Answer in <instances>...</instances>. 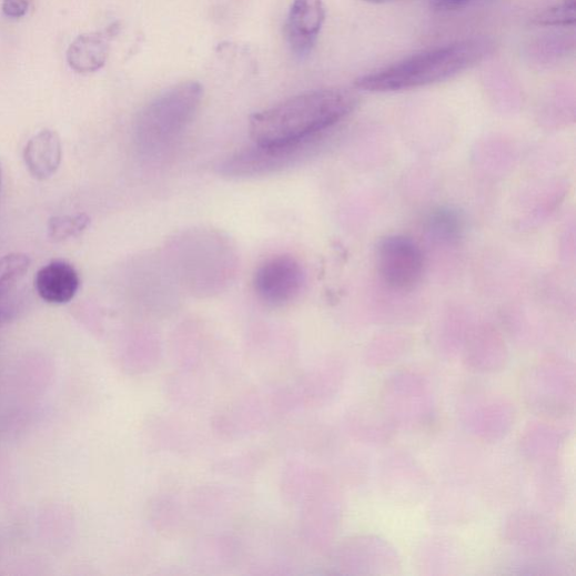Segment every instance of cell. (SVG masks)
<instances>
[{"instance_id":"13","label":"cell","mask_w":576,"mask_h":576,"mask_svg":"<svg viewBox=\"0 0 576 576\" xmlns=\"http://www.w3.org/2000/svg\"><path fill=\"white\" fill-rule=\"evenodd\" d=\"M91 225V218L85 213L59 215L48 223L49 236L54 241H64L78 236Z\"/></svg>"},{"instance_id":"7","label":"cell","mask_w":576,"mask_h":576,"mask_svg":"<svg viewBox=\"0 0 576 576\" xmlns=\"http://www.w3.org/2000/svg\"><path fill=\"white\" fill-rule=\"evenodd\" d=\"M325 20L322 0H293L284 34L292 52L307 55L314 48Z\"/></svg>"},{"instance_id":"2","label":"cell","mask_w":576,"mask_h":576,"mask_svg":"<svg viewBox=\"0 0 576 576\" xmlns=\"http://www.w3.org/2000/svg\"><path fill=\"white\" fill-rule=\"evenodd\" d=\"M495 50L486 38H474L425 51L355 80L371 93L408 91L437 84L478 64Z\"/></svg>"},{"instance_id":"16","label":"cell","mask_w":576,"mask_h":576,"mask_svg":"<svg viewBox=\"0 0 576 576\" xmlns=\"http://www.w3.org/2000/svg\"><path fill=\"white\" fill-rule=\"evenodd\" d=\"M17 313V306L13 299L0 296V326L9 323Z\"/></svg>"},{"instance_id":"4","label":"cell","mask_w":576,"mask_h":576,"mask_svg":"<svg viewBox=\"0 0 576 576\" xmlns=\"http://www.w3.org/2000/svg\"><path fill=\"white\" fill-rule=\"evenodd\" d=\"M325 135L280 144L255 143L225 159L219 174L229 179H255L280 173L314 155Z\"/></svg>"},{"instance_id":"6","label":"cell","mask_w":576,"mask_h":576,"mask_svg":"<svg viewBox=\"0 0 576 576\" xmlns=\"http://www.w3.org/2000/svg\"><path fill=\"white\" fill-rule=\"evenodd\" d=\"M305 281L304 270L294 257L274 256L257 269L254 291L266 305L284 306L301 295Z\"/></svg>"},{"instance_id":"10","label":"cell","mask_w":576,"mask_h":576,"mask_svg":"<svg viewBox=\"0 0 576 576\" xmlns=\"http://www.w3.org/2000/svg\"><path fill=\"white\" fill-rule=\"evenodd\" d=\"M117 29L113 26L107 34L89 33L78 37L67 51V61L71 69L90 73L103 68L110 52L109 38L115 34L113 31Z\"/></svg>"},{"instance_id":"14","label":"cell","mask_w":576,"mask_h":576,"mask_svg":"<svg viewBox=\"0 0 576 576\" xmlns=\"http://www.w3.org/2000/svg\"><path fill=\"white\" fill-rule=\"evenodd\" d=\"M534 23L543 27H566L575 23V0H560L556 6L540 12Z\"/></svg>"},{"instance_id":"3","label":"cell","mask_w":576,"mask_h":576,"mask_svg":"<svg viewBox=\"0 0 576 576\" xmlns=\"http://www.w3.org/2000/svg\"><path fill=\"white\" fill-rule=\"evenodd\" d=\"M203 99L200 82L186 81L164 91L140 113L135 137L144 153H156L173 144L191 124Z\"/></svg>"},{"instance_id":"11","label":"cell","mask_w":576,"mask_h":576,"mask_svg":"<svg viewBox=\"0 0 576 576\" xmlns=\"http://www.w3.org/2000/svg\"><path fill=\"white\" fill-rule=\"evenodd\" d=\"M427 230L435 240L444 243H453L456 242L464 232V219L457 210L441 208L430 215Z\"/></svg>"},{"instance_id":"17","label":"cell","mask_w":576,"mask_h":576,"mask_svg":"<svg viewBox=\"0 0 576 576\" xmlns=\"http://www.w3.org/2000/svg\"><path fill=\"white\" fill-rule=\"evenodd\" d=\"M441 6L455 8L468 2V0H437Z\"/></svg>"},{"instance_id":"12","label":"cell","mask_w":576,"mask_h":576,"mask_svg":"<svg viewBox=\"0 0 576 576\" xmlns=\"http://www.w3.org/2000/svg\"><path fill=\"white\" fill-rule=\"evenodd\" d=\"M30 265L31 261L24 254H11L0 260V295L11 296Z\"/></svg>"},{"instance_id":"19","label":"cell","mask_w":576,"mask_h":576,"mask_svg":"<svg viewBox=\"0 0 576 576\" xmlns=\"http://www.w3.org/2000/svg\"><path fill=\"white\" fill-rule=\"evenodd\" d=\"M2 185H3V169H2V164H0V191H2Z\"/></svg>"},{"instance_id":"8","label":"cell","mask_w":576,"mask_h":576,"mask_svg":"<svg viewBox=\"0 0 576 576\" xmlns=\"http://www.w3.org/2000/svg\"><path fill=\"white\" fill-rule=\"evenodd\" d=\"M34 285L39 296L47 303L65 304L75 296L80 277L72 265L55 261L37 273Z\"/></svg>"},{"instance_id":"18","label":"cell","mask_w":576,"mask_h":576,"mask_svg":"<svg viewBox=\"0 0 576 576\" xmlns=\"http://www.w3.org/2000/svg\"><path fill=\"white\" fill-rule=\"evenodd\" d=\"M363 2L370 3V4H385L393 2V0H363Z\"/></svg>"},{"instance_id":"15","label":"cell","mask_w":576,"mask_h":576,"mask_svg":"<svg viewBox=\"0 0 576 576\" xmlns=\"http://www.w3.org/2000/svg\"><path fill=\"white\" fill-rule=\"evenodd\" d=\"M30 9V0H4L3 12L12 19H21Z\"/></svg>"},{"instance_id":"1","label":"cell","mask_w":576,"mask_h":576,"mask_svg":"<svg viewBox=\"0 0 576 576\" xmlns=\"http://www.w3.org/2000/svg\"><path fill=\"white\" fill-rule=\"evenodd\" d=\"M357 97L346 90L327 89L306 92L251 120V135L259 144L302 141L332 131L357 107Z\"/></svg>"},{"instance_id":"9","label":"cell","mask_w":576,"mask_h":576,"mask_svg":"<svg viewBox=\"0 0 576 576\" xmlns=\"http://www.w3.org/2000/svg\"><path fill=\"white\" fill-rule=\"evenodd\" d=\"M62 144L55 131L42 130L24 149V161L29 173L39 181L52 178L60 168Z\"/></svg>"},{"instance_id":"5","label":"cell","mask_w":576,"mask_h":576,"mask_svg":"<svg viewBox=\"0 0 576 576\" xmlns=\"http://www.w3.org/2000/svg\"><path fill=\"white\" fill-rule=\"evenodd\" d=\"M377 264L383 282L395 291L404 292L414 290L421 283L425 256L414 239L390 235L378 245Z\"/></svg>"}]
</instances>
